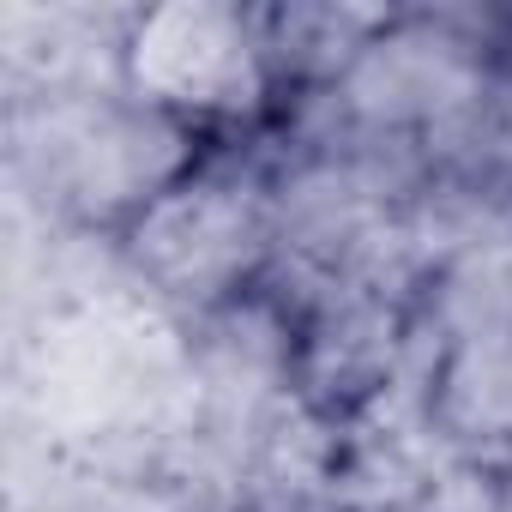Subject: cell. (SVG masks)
Segmentation results:
<instances>
[{
  "label": "cell",
  "instance_id": "6da1fadb",
  "mask_svg": "<svg viewBox=\"0 0 512 512\" xmlns=\"http://www.w3.org/2000/svg\"><path fill=\"white\" fill-rule=\"evenodd\" d=\"M127 85L211 139L253 133L278 109L253 7H145L127 37Z\"/></svg>",
  "mask_w": 512,
  "mask_h": 512
},
{
  "label": "cell",
  "instance_id": "7a4b0ae2",
  "mask_svg": "<svg viewBox=\"0 0 512 512\" xmlns=\"http://www.w3.org/2000/svg\"><path fill=\"white\" fill-rule=\"evenodd\" d=\"M416 410L446 464L512 470V338H422Z\"/></svg>",
  "mask_w": 512,
  "mask_h": 512
}]
</instances>
